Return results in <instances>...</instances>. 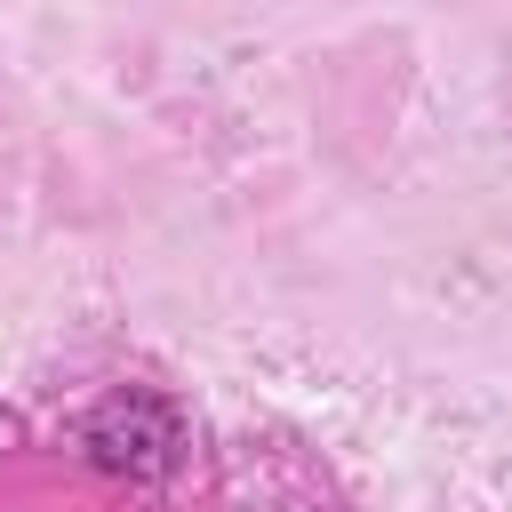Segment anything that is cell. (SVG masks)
<instances>
[]
</instances>
